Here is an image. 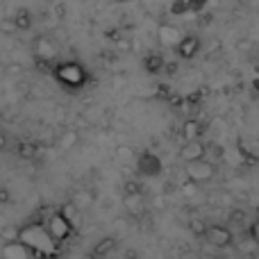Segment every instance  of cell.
I'll return each mask as SVG.
<instances>
[{
	"label": "cell",
	"instance_id": "obj_6",
	"mask_svg": "<svg viewBox=\"0 0 259 259\" xmlns=\"http://www.w3.org/2000/svg\"><path fill=\"white\" fill-rule=\"evenodd\" d=\"M207 152H209L207 143L202 141V139H198V141H184L182 148H180V152H178V157L184 161V164H191V161L207 159Z\"/></svg>",
	"mask_w": 259,
	"mask_h": 259
},
{
	"label": "cell",
	"instance_id": "obj_23",
	"mask_svg": "<svg viewBox=\"0 0 259 259\" xmlns=\"http://www.w3.org/2000/svg\"><path fill=\"white\" fill-rule=\"evenodd\" d=\"M0 202H3V205H7L9 202V191L7 189H0Z\"/></svg>",
	"mask_w": 259,
	"mask_h": 259
},
{
	"label": "cell",
	"instance_id": "obj_19",
	"mask_svg": "<svg viewBox=\"0 0 259 259\" xmlns=\"http://www.w3.org/2000/svg\"><path fill=\"white\" fill-rule=\"evenodd\" d=\"M116 157L121 161H130L134 157V152H132V148H130V146H118L116 148Z\"/></svg>",
	"mask_w": 259,
	"mask_h": 259
},
{
	"label": "cell",
	"instance_id": "obj_17",
	"mask_svg": "<svg viewBox=\"0 0 259 259\" xmlns=\"http://www.w3.org/2000/svg\"><path fill=\"white\" fill-rule=\"evenodd\" d=\"M189 230H191L196 237H202L205 239V232H207V223L202 219H191L189 221Z\"/></svg>",
	"mask_w": 259,
	"mask_h": 259
},
{
	"label": "cell",
	"instance_id": "obj_12",
	"mask_svg": "<svg viewBox=\"0 0 259 259\" xmlns=\"http://www.w3.org/2000/svg\"><path fill=\"white\" fill-rule=\"evenodd\" d=\"M14 23H16L18 32H30L32 23H34V16H32V12L27 7H21V9H16V14H14Z\"/></svg>",
	"mask_w": 259,
	"mask_h": 259
},
{
	"label": "cell",
	"instance_id": "obj_24",
	"mask_svg": "<svg viewBox=\"0 0 259 259\" xmlns=\"http://www.w3.org/2000/svg\"><path fill=\"white\" fill-rule=\"evenodd\" d=\"M18 71H21V66H18V64H16V66H9V68H7V73H9V75H14V73H16V75H18Z\"/></svg>",
	"mask_w": 259,
	"mask_h": 259
},
{
	"label": "cell",
	"instance_id": "obj_11",
	"mask_svg": "<svg viewBox=\"0 0 259 259\" xmlns=\"http://www.w3.org/2000/svg\"><path fill=\"white\" fill-rule=\"evenodd\" d=\"M164 68H166V62L159 53H150L143 57V71L150 73V75H157V73H161Z\"/></svg>",
	"mask_w": 259,
	"mask_h": 259
},
{
	"label": "cell",
	"instance_id": "obj_3",
	"mask_svg": "<svg viewBox=\"0 0 259 259\" xmlns=\"http://www.w3.org/2000/svg\"><path fill=\"white\" fill-rule=\"evenodd\" d=\"M184 173H187L189 182L193 184H205V182H211L219 173L214 161L209 159H200V161H191V164H184Z\"/></svg>",
	"mask_w": 259,
	"mask_h": 259
},
{
	"label": "cell",
	"instance_id": "obj_5",
	"mask_svg": "<svg viewBox=\"0 0 259 259\" xmlns=\"http://www.w3.org/2000/svg\"><path fill=\"white\" fill-rule=\"evenodd\" d=\"M205 239H207V243H209V246L219 248V250H225V248H232L234 246V232L228 228V225H221V223L207 225Z\"/></svg>",
	"mask_w": 259,
	"mask_h": 259
},
{
	"label": "cell",
	"instance_id": "obj_18",
	"mask_svg": "<svg viewBox=\"0 0 259 259\" xmlns=\"http://www.w3.org/2000/svg\"><path fill=\"white\" fill-rule=\"evenodd\" d=\"M246 237L250 239V241L255 243V246H259V216H257V219L246 228Z\"/></svg>",
	"mask_w": 259,
	"mask_h": 259
},
{
	"label": "cell",
	"instance_id": "obj_2",
	"mask_svg": "<svg viewBox=\"0 0 259 259\" xmlns=\"http://www.w3.org/2000/svg\"><path fill=\"white\" fill-rule=\"evenodd\" d=\"M44 228H46V232L50 234V239H53L55 243H64L73 234V228H75V225H73L62 211H53V214L46 219Z\"/></svg>",
	"mask_w": 259,
	"mask_h": 259
},
{
	"label": "cell",
	"instance_id": "obj_13",
	"mask_svg": "<svg viewBox=\"0 0 259 259\" xmlns=\"http://www.w3.org/2000/svg\"><path fill=\"white\" fill-rule=\"evenodd\" d=\"M77 143H80V132H77V130H66V132L59 137V148H62V150H71Z\"/></svg>",
	"mask_w": 259,
	"mask_h": 259
},
{
	"label": "cell",
	"instance_id": "obj_20",
	"mask_svg": "<svg viewBox=\"0 0 259 259\" xmlns=\"http://www.w3.org/2000/svg\"><path fill=\"white\" fill-rule=\"evenodd\" d=\"M73 205L77 207V209H82L84 205H91V193H87V191H82V193H77V198L73 200Z\"/></svg>",
	"mask_w": 259,
	"mask_h": 259
},
{
	"label": "cell",
	"instance_id": "obj_10",
	"mask_svg": "<svg viewBox=\"0 0 259 259\" xmlns=\"http://www.w3.org/2000/svg\"><path fill=\"white\" fill-rule=\"evenodd\" d=\"M205 134V123L198 121V118H187L182 123V139L184 141H198Z\"/></svg>",
	"mask_w": 259,
	"mask_h": 259
},
{
	"label": "cell",
	"instance_id": "obj_8",
	"mask_svg": "<svg viewBox=\"0 0 259 259\" xmlns=\"http://www.w3.org/2000/svg\"><path fill=\"white\" fill-rule=\"evenodd\" d=\"M202 50V39L196 34H184L182 39H180V44L175 46V53H178L180 59H193L198 57V53Z\"/></svg>",
	"mask_w": 259,
	"mask_h": 259
},
{
	"label": "cell",
	"instance_id": "obj_15",
	"mask_svg": "<svg viewBox=\"0 0 259 259\" xmlns=\"http://www.w3.org/2000/svg\"><path fill=\"white\" fill-rule=\"evenodd\" d=\"M114 246H116V241H114V239H103V241H100L98 246L94 248V255L96 257H105L107 252L114 250Z\"/></svg>",
	"mask_w": 259,
	"mask_h": 259
},
{
	"label": "cell",
	"instance_id": "obj_1",
	"mask_svg": "<svg viewBox=\"0 0 259 259\" xmlns=\"http://www.w3.org/2000/svg\"><path fill=\"white\" fill-rule=\"evenodd\" d=\"M53 77L66 89H82L89 82V71L75 59H66V62H57L53 68Z\"/></svg>",
	"mask_w": 259,
	"mask_h": 259
},
{
	"label": "cell",
	"instance_id": "obj_22",
	"mask_svg": "<svg viewBox=\"0 0 259 259\" xmlns=\"http://www.w3.org/2000/svg\"><path fill=\"white\" fill-rule=\"evenodd\" d=\"M5 148H7V134L0 130V152H5Z\"/></svg>",
	"mask_w": 259,
	"mask_h": 259
},
{
	"label": "cell",
	"instance_id": "obj_21",
	"mask_svg": "<svg viewBox=\"0 0 259 259\" xmlns=\"http://www.w3.org/2000/svg\"><path fill=\"white\" fill-rule=\"evenodd\" d=\"M243 221H246V211H241V209H234L232 214H230V223L232 225H243Z\"/></svg>",
	"mask_w": 259,
	"mask_h": 259
},
{
	"label": "cell",
	"instance_id": "obj_9",
	"mask_svg": "<svg viewBox=\"0 0 259 259\" xmlns=\"http://www.w3.org/2000/svg\"><path fill=\"white\" fill-rule=\"evenodd\" d=\"M157 36H159V44L166 46V48H173L180 44V39H182V34H180V30L175 25H170V23H161L159 30H157Z\"/></svg>",
	"mask_w": 259,
	"mask_h": 259
},
{
	"label": "cell",
	"instance_id": "obj_7",
	"mask_svg": "<svg viewBox=\"0 0 259 259\" xmlns=\"http://www.w3.org/2000/svg\"><path fill=\"white\" fill-rule=\"evenodd\" d=\"M137 168H139V173L146 175V178H155V175L161 173L164 166H161V159L155 155V152L143 150L141 155L137 157Z\"/></svg>",
	"mask_w": 259,
	"mask_h": 259
},
{
	"label": "cell",
	"instance_id": "obj_25",
	"mask_svg": "<svg viewBox=\"0 0 259 259\" xmlns=\"http://www.w3.org/2000/svg\"><path fill=\"white\" fill-rule=\"evenodd\" d=\"M252 91H255V94L259 96V77H255V80H252Z\"/></svg>",
	"mask_w": 259,
	"mask_h": 259
},
{
	"label": "cell",
	"instance_id": "obj_4",
	"mask_svg": "<svg viewBox=\"0 0 259 259\" xmlns=\"http://www.w3.org/2000/svg\"><path fill=\"white\" fill-rule=\"evenodd\" d=\"M55 55H57V46L48 36H36L34 39V62L44 71H53L55 68Z\"/></svg>",
	"mask_w": 259,
	"mask_h": 259
},
{
	"label": "cell",
	"instance_id": "obj_16",
	"mask_svg": "<svg viewBox=\"0 0 259 259\" xmlns=\"http://www.w3.org/2000/svg\"><path fill=\"white\" fill-rule=\"evenodd\" d=\"M0 32L3 34H7V36H12V34H16V23H14V16H5V18H0Z\"/></svg>",
	"mask_w": 259,
	"mask_h": 259
},
{
	"label": "cell",
	"instance_id": "obj_14",
	"mask_svg": "<svg viewBox=\"0 0 259 259\" xmlns=\"http://www.w3.org/2000/svg\"><path fill=\"white\" fill-rule=\"evenodd\" d=\"M16 152H18L21 159H32V157L36 155V146L34 143H30V141H21L18 143V148H16Z\"/></svg>",
	"mask_w": 259,
	"mask_h": 259
},
{
	"label": "cell",
	"instance_id": "obj_26",
	"mask_svg": "<svg viewBox=\"0 0 259 259\" xmlns=\"http://www.w3.org/2000/svg\"><path fill=\"white\" fill-rule=\"evenodd\" d=\"M116 3H127V0H116Z\"/></svg>",
	"mask_w": 259,
	"mask_h": 259
}]
</instances>
